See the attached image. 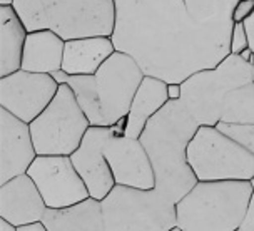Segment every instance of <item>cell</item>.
<instances>
[{
  "label": "cell",
  "instance_id": "1",
  "mask_svg": "<svg viewBox=\"0 0 254 231\" xmlns=\"http://www.w3.org/2000/svg\"><path fill=\"white\" fill-rule=\"evenodd\" d=\"M116 51L130 56L144 76L183 84L214 69L231 54L233 30L199 24L184 0H114Z\"/></svg>",
  "mask_w": 254,
  "mask_h": 231
},
{
  "label": "cell",
  "instance_id": "28",
  "mask_svg": "<svg viewBox=\"0 0 254 231\" xmlns=\"http://www.w3.org/2000/svg\"><path fill=\"white\" fill-rule=\"evenodd\" d=\"M17 231H49V230H47V226L44 225V221H35V223L17 226Z\"/></svg>",
  "mask_w": 254,
  "mask_h": 231
},
{
  "label": "cell",
  "instance_id": "6",
  "mask_svg": "<svg viewBox=\"0 0 254 231\" xmlns=\"http://www.w3.org/2000/svg\"><path fill=\"white\" fill-rule=\"evenodd\" d=\"M101 203L106 231H169L178 225L176 203L156 188L116 184Z\"/></svg>",
  "mask_w": 254,
  "mask_h": 231
},
{
  "label": "cell",
  "instance_id": "33",
  "mask_svg": "<svg viewBox=\"0 0 254 231\" xmlns=\"http://www.w3.org/2000/svg\"><path fill=\"white\" fill-rule=\"evenodd\" d=\"M169 231H184V230L181 228V226H178V225H176V226H172V228H171Z\"/></svg>",
  "mask_w": 254,
  "mask_h": 231
},
{
  "label": "cell",
  "instance_id": "34",
  "mask_svg": "<svg viewBox=\"0 0 254 231\" xmlns=\"http://www.w3.org/2000/svg\"><path fill=\"white\" fill-rule=\"evenodd\" d=\"M251 64H253V71H254V54H253V57H251Z\"/></svg>",
  "mask_w": 254,
  "mask_h": 231
},
{
  "label": "cell",
  "instance_id": "8",
  "mask_svg": "<svg viewBox=\"0 0 254 231\" xmlns=\"http://www.w3.org/2000/svg\"><path fill=\"white\" fill-rule=\"evenodd\" d=\"M188 161L197 181L254 179V154L216 126H199L189 143Z\"/></svg>",
  "mask_w": 254,
  "mask_h": 231
},
{
  "label": "cell",
  "instance_id": "9",
  "mask_svg": "<svg viewBox=\"0 0 254 231\" xmlns=\"http://www.w3.org/2000/svg\"><path fill=\"white\" fill-rule=\"evenodd\" d=\"M42 3L45 30H54L64 40L114 34V0H42Z\"/></svg>",
  "mask_w": 254,
  "mask_h": 231
},
{
  "label": "cell",
  "instance_id": "30",
  "mask_svg": "<svg viewBox=\"0 0 254 231\" xmlns=\"http://www.w3.org/2000/svg\"><path fill=\"white\" fill-rule=\"evenodd\" d=\"M0 231H17V226L12 225L10 221L0 218Z\"/></svg>",
  "mask_w": 254,
  "mask_h": 231
},
{
  "label": "cell",
  "instance_id": "11",
  "mask_svg": "<svg viewBox=\"0 0 254 231\" xmlns=\"http://www.w3.org/2000/svg\"><path fill=\"white\" fill-rule=\"evenodd\" d=\"M59 87L52 74L20 69L0 77V107L30 124L52 102Z\"/></svg>",
  "mask_w": 254,
  "mask_h": 231
},
{
  "label": "cell",
  "instance_id": "4",
  "mask_svg": "<svg viewBox=\"0 0 254 231\" xmlns=\"http://www.w3.org/2000/svg\"><path fill=\"white\" fill-rule=\"evenodd\" d=\"M52 76L59 84L70 85L90 126L99 128H114L126 119L144 79L137 62L119 51L112 54L92 76H69L62 69Z\"/></svg>",
  "mask_w": 254,
  "mask_h": 231
},
{
  "label": "cell",
  "instance_id": "17",
  "mask_svg": "<svg viewBox=\"0 0 254 231\" xmlns=\"http://www.w3.org/2000/svg\"><path fill=\"white\" fill-rule=\"evenodd\" d=\"M167 102H169V94H167V84L164 80L144 76L130 104L129 114L126 117L124 136L139 139L149 119L156 116Z\"/></svg>",
  "mask_w": 254,
  "mask_h": 231
},
{
  "label": "cell",
  "instance_id": "7",
  "mask_svg": "<svg viewBox=\"0 0 254 231\" xmlns=\"http://www.w3.org/2000/svg\"><path fill=\"white\" fill-rule=\"evenodd\" d=\"M90 121L69 84H61L56 97L30 122L39 156H70L82 143Z\"/></svg>",
  "mask_w": 254,
  "mask_h": 231
},
{
  "label": "cell",
  "instance_id": "25",
  "mask_svg": "<svg viewBox=\"0 0 254 231\" xmlns=\"http://www.w3.org/2000/svg\"><path fill=\"white\" fill-rule=\"evenodd\" d=\"M253 13H254V0H239L233 10V22L234 24H243Z\"/></svg>",
  "mask_w": 254,
  "mask_h": 231
},
{
  "label": "cell",
  "instance_id": "29",
  "mask_svg": "<svg viewBox=\"0 0 254 231\" xmlns=\"http://www.w3.org/2000/svg\"><path fill=\"white\" fill-rule=\"evenodd\" d=\"M181 92H183V85L181 84H167V94H169V101H179Z\"/></svg>",
  "mask_w": 254,
  "mask_h": 231
},
{
  "label": "cell",
  "instance_id": "35",
  "mask_svg": "<svg viewBox=\"0 0 254 231\" xmlns=\"http://www.w3.org/2000/svg\"><path fill=\"white\" fill-rule=\"evenodd\" d=\"M238 231H243V230H238Z\"/></svg>",
  "mask_w": 254,
  "mask_h": 231
},
{
  "label": "cell",
  "instance_id": "3",
  "mask_svg": "<svg viewBox=\"0 0 254 231\" xmlns=\"http://www.w3.org/2000/svg\"><path fill=\"white\" fill-rule=\"evenodd\" d=\"M199 126L179 99L169 101L152 116L139 138L151 159L156 189L174 203L181 201L197 184L188 161V148Z\"/></svg>",
  "mask_w": 254,
  "mask_h": 231
},
{
  "label": "cell",
  "instance_id": "14",
  "mask_svg": "<svg viewBox=\"0 0 254 231\" xmlns=\"http://www.w3.org/2000/svg\"><path fill=\"white\" fill-rule=\"evenodd\" d=\"M37 156L29 122L0 107V184L25 174Z\"/></svg>",
  "mask_w": 254,
  "mask_h": 231
},
{
  "label": "cell",
  "instance_id": "2",
  "mask_svg": "<svg viewBox=\"0 0 254 231\" xmlns=\"http://www.w3.org/2000/svg\"><path fill=\"white\" fill-rule=\"evenodd\" d=\"M181 85V101L201 126L254 124L253 64L238 54H229L214 69L196 72Z\"/></svg>",
  "mask_w": 254,
  "mask_h": 231
},
{
  "label": "cell",
  "instance_id": "27",
  "mask_svg": "<svg viewBox=\"0 0 254 231\" xmlns=\"http://www.w3.org/2000/svg\"><path fill=\"white\" fill-rule=\"evenodd\" d=\"M243 24H244V29H246V34H248L249 49H251L253 54H254V13H253L251 17H248V19L244 20Z\"/></svg>",
  "mask_w": 254,
  "mask_h": 231
},
{
  "label": "cell",
  "instance_id": "23",
  "mask_svg": "<svg viewBox=\"0 0 254 231\" xmlns=\"http://www.w3.org/2000/svg\"><path fill=\"white\" fill-rule=\"evenodd\" d=\"M221 133L229 136L238 144L246 148L249 153L254 154V124H229V122H219L216 126Z\"/></svg>",
  "mask_w": 254,
  "mask_h": 231
},
{
  "label": "cell",
  "instance_id": "22",
  "mask_svg": "<svg viewBox=\"0 0 254 231\" xmlns=\"http://www.w3.org/2000/svg\"><path fill=\"white\" fill-rule=\"evenodd\" d=\"M12 7L29 34L37 32V30H45L42 0H13Z\"/></svg>",
  "mask_w": 254,
  "mask_h": 231
},
{
  "label": "cell",
  "instance_id": "16",
  "mask_svg": "<svg viewBox=\"0 0 254 231\" xmlns=\"http://www.w3.org/2000/svg\"><path fill=\"white\" fill-rule=\"evenodd\" d=\"M116 52L112 37H84L65 40L62 71L69 76H92Z\"/></svg>",
  "mask_w": 254,
  "mask_h": 231
},
{
  "label": "cell",
  "instance_id": "15",
  "mask_svg": "<svg viewBox=\"0 0 254 231\" xmlns=\"http://www.w3.org/2000/svg\"><path fill=\"white\" fill-rule=\"evenodd\" d=\"M45 210L42 194L27 173L0 184V218L22 226L42 221Z\"/></svg>",
  "mask_w": 254,
  "mask_h": 231
},
{
  "label": "cell",
  "instance_id": "26",
  "mask_svg": "<svg viewBox=\"0 0 254 231\" xmlns=\"http://www.w3.org/2000/svg\"><path fill=\"white\" fill-rule=\"evenodd\" d=\"M251 183H253V198H251V203H249L246 218H244L241 228H239L243 231H254V179H251Z\"/></svg>",
  "mask_w": 254,
  "mask_h": 231
},
{
  "label": "cell",
  "instance_id": "5",
  "mask_svg": "<svg viewBox=\"0 0 254 231\" xmlns=\"http://www.w3.org/2000/svg\"><path fill=\"white\" fill-rule=\"evenodd\" d=\"M253 198L251 181H197L176 203L184 231H238Z\"/></svg>",
  "mask_w": 254,
  "mask_h": 231
},
{
  "label": "cell",
  "instance_id": "24",
  "mask_svg": "<svg viewBox=\"0 0 254 231\" xmlns=\"http://www.w3.org/2000/svg\"><path fill=\"white\" fill-rule=\"evenodd\" d=\"M249 49V40L244 24H234L233 32H231V54H243Z\"/></svg>",
  "mask_w": 254,
  "mask_h": 231
},
{
  "label": "cell",
  "instance_id": "19",
  "mask_svg": "<svg viewBox=\"0 0 254 231\" xmlns=\"http://www.w3.org/2000/svg\"><path fill=\"white\" fill-rule=\"evenodd\" d=\"M65 40L54 30H37L27 35L22 69L39 74H54L62 69Z\"/></svg>",
  "mask_w": 254,
  "mask_h": 231
},
{
  "label": "cell",
  "instance_id": "13",
  "mask_svg": "<svg viewBox=\"0 0 254 231\" xmlns=\"http://www.w3.org/2000/svg\"><path fill=\"white\" fill-rule=\"evenodd\" d=\"M116 184L139 189L156 188V176L146 148L139 139L116 133L104 148Z\"/></svg>",
  "mask_w": 254,
  "mask_h": 231
},
{
  "label": "cell",
  "instance_id": "10",
  "mask_svg": "<svg viewBox=\"0 0 254 231\" xmlns=\"http://www.w3.org/2000/svg\"><path fill=\"white\" fill-rule=\"evenodd\" d=\"M27 174L37 184L47 208H67L90 198L70 156H37Z\"/></svg>",
  "mask_w": 254,
  "mask_h": 231
},
{
  "label": "cell",
  "instance_id": "32",
  "mask_svg": "<svg viewBox=\"0 0 254 231\" xmlns=\"http://www.w3.org/2000/svg\"><path fill=\"white\" fill-rule=\"evenodd\" d=\"M13 0H0V5H12Z\"/></svg>",
  "mask_w": 254,
  "mask_h": 231
},
{
  "label": "cell",
  "instance_id": "18",
  "mask_svg": "<svg viewBox=\"0 0 254 231\" xmlns=\"http://www.w3.org/2000/svg\"><path fill=\"white\" fill-rule=\"evenodd\" d=\"M42 221L49 231H106L102 203L94 198L67 208H47Z\"/></svg>",
  "mask_w": 254,
  "mask_h": 231
},
{
  "label": "cell",
  "instance_id": "20",
  "mask_svg": "<svg viewBox=\"0 0 254 231\" xmlns=\"http://www.w3.org/2000/svg\"><path fill=\"white\" fill-rule=\"evenodd\" d=\"M27 29L12 5H0V77L22 69Z\"/></svg>",
  "mask_w": 254,
  "mask_h": 231
},
{
  "label": "cell",
  "instance_id": "31",
  "mask_svg": "<svg viewBox=\"0 0 254 231\" xmlns=\"http://www.w3.org/2000/svg\"><path fill=\"white\" fill-rule=\"evenodd\" d=\"M239 56H241L244 61H248V62H251V57H253V51L251 49H246V51H244L243 54H239Z\"/></svg>",
  "mask_w": 254,
  "mask_h": 231
},
{
  "label": "cell",
  "instance_id": "21",
  "mask_svg": "<svg viewBox=\"0 0 254 231\" xmlns=\"http://www.w3.org/2000/svg\"><path fill=\"white\" fill-rule=\"evenodd\" d=\"M239 0H184L194 20L217 29L233 30V10Z\"/></svg>",
  "mask_w": 254,
  "mask_h": 231
},
{
  "label": "cell",
  "instance_id": "12",
  "mask_svg": "<svg viewBox=\"0 0 254 231\" xmlns=\"http://www.w3.org/2000/svg\"><path fill=\"white\" fill-rule=\"evenodd\" d=\"M114 134V128L90 126L80 146L70 154L77 173L84 179L90 198L102 201L114 189L116 179L104 153L106 143Z\"/></svg>",
  "mask_w": 254,
  "mask_h": 231
}]
</instances>
